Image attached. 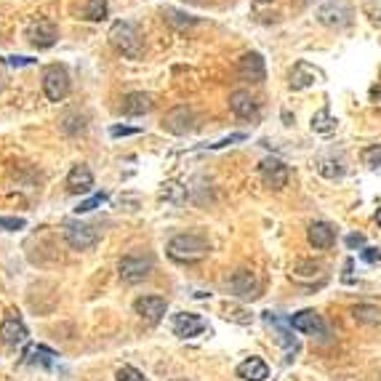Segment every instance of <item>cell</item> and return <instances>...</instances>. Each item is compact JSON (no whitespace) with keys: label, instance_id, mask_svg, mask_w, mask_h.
Segmentation results:
<instances>
[{"label":"cell","instance_id":"6da1fadb","mask_svg":"<svg viewBox=\"0 0 381 381\" xmlns=\"http://www.w3.org/2000/svg\"><path fill=\"white\" fill-rule=\"evenodd\" d=\"M165 251H168L171 259L179 261V264H195V261H200L208 256L211 245H208V240L200 238V235L187 232V235H176V238H171Z\"/></svg>","mask_w":381,"mask_h":381},{"label":"cell","instance_id":"7a4b0ae2","mask_svg":"<svg viewBox=\"0 0 381 381\" xmlns=\"http://www.w3.org/2000/svg\"><path fill=\"white\" fill-rule=\"evenodd\" d=\"M110 43L115 45V51H121L128 59H139L144 54V41H141L136 24H131V21H115L110 30Z\"/></svg>","mask_w":381,"mask_h":381},{"label":"cell","instance_id":"3957f363","mask_svg":"<svg viewBox=\"0 0 381 381\" xmlns=\"http://www.w3.org/2000/svg\"><path fill=\"white\" fill-rule=\"evenodd\" d=\"M43 94L51 101L67 99V94H70V75H67L64 67H59V64L45 67V72H43Z\"/></svg>","mask_w":381,"mask_h":381},{"label":"cell","instance_id":"277c9868","mask_svg":"<svg viewBox=\"0 0 381 381\" xmlns=\"http://www.w3.org/2000/svg\"><path fill=\"white\" fill-rule=\"evenodd\" d=\"M155 261L152 256H144V254H128L123 256L121 264H118V272L125 282H141L144 278H150Z\"/></svg>","mask_w":381,"mask_h":381},{"label":"cell","instance_id":"5b68a950","mask_svg":"<svg viewBox=\"0 0 381 381\" xmlns=\"http://www.w3.org/2000/svg\"><path fill=\"white\" fill-rule=\"evenodd\" d=\"M64 240L75 251H88L99 243V232L91 224H81V221H67L64 224Z\"/></svg>","mask_w":381,"mask_h":381},{"label":"cell","instance_id":"8992f818","mask_svg":"<svg viewBox=\"0 0 381 381\" xmlns=\"http://www.w3.org/2000/svg\"><path fill=\"white\" fill-rule=\"evenodd\" d=\"M259 174H261V181H264L269 189H275V192H280L282 187L288 184V179H291L288 165H285L282 161H278V158H267V161H261Z\"/></svg>","mask_w":381,"mask_h":381},{"label":"cell","instance_id":"52a82bcc","mask_svg":"<svg viewBox=\"0 0 381 381\" xmlns=\"http://www.w3.org/2000/svg\"><path fill=\"white\" fill-rule=\"evenodd\" d=\"M352 17H355V11L344 0H331V3H325L320 11H318V19L325 27H347L352 21Z\"/></svg>","mask_w":381,"mask_h":381},{"label":"cell","instance_id":"ba28073f","mask_svg":"<svg viewBox=\"0 0 381 381\" xmlns=\"http://www.w3.org/2000/svg\"><path fill=\"white\" fill-rule=\"evenodd\" d=\"M163 128L168 131V134H174V136H184V134H189L192 128H195V115H192V110L189 107H174V110H168L165 112V118H163Z\"/></svg>","mask_w":381,"mask_h":381},{"label":"cell","instance_id":"9c48e42d","mask_svg":"<svg viewBox=\"0 0 381 381\" xmlns=\"http://www.w3.org/2000/svg\"><path fill=\"white\" fill-rule=\"evenodd\" d=\"M56 38H59V30H56L54 21L48 19H38L27 27V41L32 43L35 48H51L56 43Z\"/></svg>","mask_w":381,"mask_h":381},{"label":"cell","instance_id":"30bf717a","mask_svg":"<svg viewBox=\"0 0 381 381\" xmlns=\"http://www.w3.org/2000/svg\"><path fill=\"white\" fill-rule=\"evenodd\" d=\"M322 78H325V75H322L315 64H309V61H296L294 70H291V81L288 83H291L294 91H301V88H309V85L320 83Z\"/></svg>","mask_w":381,"mask_h":381},{"label":"cell","instance_id":"8fae6325","mask_svg":"<svg viewBox=\"0 0 381 381\" xmlns=\"http://www.w3.org/2000/svg\"><path fill=\"white\" fill-rule=\"evenodd\" d=\"M229 288H232V294L240 296V299H256V296H259L256 272H251V269H238V272L232 275V280H229Z\"/></svg>","mask_w":381,"mask_h":381},{"label":"cell","instance_id":"7c38bea8","mask_svg":"<svg viewBox=\"0 0 381 381\" xmlns=\"http://www.w3.org/2000/svg\"><path fill=\"white\" fill-rule=\"evenodd\" d=\"M171 328H174V333L181 336V339H192V336L203 333L208 325H205V320H203L200 315H192V312H179V315H174Z\"/></svg>","mask_w":381,"mask_h":381},{"label":"cell","instance_id":"4fadbf2b","mask_svg":"<svg viewBox=\"0 0 381 381\" xmlns=\"http://www.w3.org/2000/svg\"><path fill=\"white\" fill-rule=\"evenodd\" d=\"M291 328L294 331H299V333H309V336H325V322L318 312H312V309H304L299 315H294L291 318Z\"/></svg>","mask_w":381,"mask_h":381},{"label":"cell","instance_id":"5bb4252c","mask_svg":"<svg viewBox=\"0 0 381 381\" xmlns=\"http://www.w3.org/2000/svg\"><path fill=\"white\" fill-rule=\"evenodd\" d=\"M238 75L248 83H264L267 81V67L259 54H245L238 61Z\"/></svg>","mask_w":381,"mask_h":381},{"label":"cell","instance_id":"9a60e30c","mask_svg":"<svg viewBox=\"0 0 381 381\" xmlns=\"http://www.w3.org/2000/svg\"><path fill=\"white\" fill-rule=\"evenodd\" d=\"M134 309L147 322H161L165 309H168V301L163 299V296H141V299H136Z\"/></svg>","mask_w":381,"mask_h":381},{"label":"cell","instance_id":"2e32d148","mask_svg":"<svg viewBox=\"0 0 381 381\" xmlns=\"http://www.w3.org/2000/svg\"><path fill=\"white\" fill-rule=\"evenodd\" d=\"M27 325L21 322V318H17V315H8L6 320L0 322V339H3V344H8V347H19V344H24L27 341Z\"/></svg>","mask_w":381,"mask_h":381},{"label":"cell","instance_id":"e0dca14e","mask_svg":"<svg viewBox=\"0 0 381 381\" xmlns=\"http://www.w3.org/2000/svg\"><path fill=\"white\" fill-rule=\"evenodd\" d=\"M307 240H309L312 248H318V251H328V248L336 243V232H333L331 224L315 221V224H309V229H307Z\"/></svg>","mask_w":381,"mask_h":381},{"label":"cell","instance_id":"ac0fdd59","mask_svg":"<svg viewBox=\"0 0 381 381\" xmlns=\"http://www.w3.org/2000/svg\"><path fill=\"white\" fill-rule=\"evenodd\" d=\"M67 189L72 192V195H85V192H91L94 189V174H91V168L88 165H75L70 174H67Z\"/></svg>","mask_w":381,"mask_h":381},{"label":"cell","instance_id":"d6986e66","mask_svg":"<svg viewBox=\"0 0 381 381\" xmlns=\"http://www.w3.org/2000/svg\"><path fill=\"white\" fill-rule=\"evenodd\" d=\"M229 110H232L238 118L248 121V118H256L259 104H256V99H254L248 91H235V94L229 96Z\"/></svg>","mask_w":381,"mask_h":381},{"label":"cell","instance_id":"ffe728a7","mask_svg":"<svg viewBox=\"0 0 381 381\" xmlns=\"http://www.w3.org/2000/svg\"><path fill=\"white\" fill-rule=\"evenodd\" d=\"M238 376L243 381H267L269 379V368L261 358H248L238 365Z\"/></svg>","mask_w":381,"mask_h":381},{"label":"cell","instance_id":"44dd1931","mask_svg":"<svg viewBox=\"0 0 381 381\" xmlns=\"http://www.w3.org/2000/svg\"><path fill=\"white\" fill-rule=\"evenodd\" d=\"M150 110H152V96L144 94V91H134V94H128V96L123 99V112H125V115L139 118V115H147Z\"/></svg>","mask_w":381,"mask_h":381},{"label":"cell","instance_id":"7402d4cb","mask_svg":"<svg viewBox=\"0 0 381 381\" xmlns=\"http://www.w3.org/2000/svg\"><path fill=\"white\" fill-rule=\"evenodd\" d=\"M56 358H59V355H56L54 349H48V347H30V349L24 352V360L30 362V365H43V368H51Z\"/></svg>","mask_w":381,"mask_h":381},{"label":"cell","instance_id":"603a6c76","mask_svg":"<svg viewBox=\"0 0 381 381\" xmlns=\"http://www.w3.org/2000/svg\"><path fill=\"white\" fill-rule=\"evenodd\" d=\"M264 320L278 328V336H280L282 347H288L291 352H296V349H299V347H296V339L291 336V331H294V328H291V322L285 325V322H280V318H278V315H272V312H264Z\"/></svg>","mask_w":381,"mask_h":381},{"label":"cell","instance_id":"cb8c5ba5","mask_svg":"<svg viewBox=\"0 0 381 381\" xmlns=\"http://www.w3.org/2000/svg\"><path fill=\"white\" fill-rule=\"evenodd\" d=\"M312 131H315V134H333V131H336V118L331 115L328 107H322V110H318V112L312 115Z\"/></svg>","mask_w":381,"mask_h":381},{"label":"cell","instance_id":"d4e9b609","mask_svg":"<svg viewBox=\"0 0 381 381\" xmlns=\"http://www.w3.org/2000/svg\"><path fill=\"white\" fill-rule=\"evenodd\" d=\"M352 318L362 325H379L381 322V309L379 307H371V304H360L352 309Z\"/></svg>","mask_w":381,"mask_h":381},{"label":"cell","instance_id":"484cf974","mask_svg":"<svg viewBox=\"0 0 381 381\" xmlns=\"http://www.w3.org/2000/svg\"><path fill=\"white\" fill-rule=\"evenodd\" d=\"M320 264H315V261H299L296 267H294V272H291V278L294 280H315V278H320Z\"/></svg>","mask_w":381,"mask_h":381},{"label":"cell","instance_id":"4316f807","mask_svg":"<svg viewBox=\"0 0 381 381\" xmlns=\"http://www.w3.org/2000/svg\"><path fill=\"white\" fill-rule=\"evenodd\" d=\"M107 14H110V3L107 0H88L85 3V11H83V17L88 21H104Z\"/></svg>","mask_w":381,"mask_h":381},{"label":"cell","instance_id":"83f0119b","mask_svg":"<svg viewBox=\"0 0 381 381\" xmlns=\"http://www.w3.org/2000/svg\"><path fill=\"white\" fill-rule=\"evenodd\" d=\"M362 163L368 168H381V144H371L362 150Z\"/></svg>","mask_w":381,"mask_h":381},{"label":"cell","instance_id":"f1b7e54d","mask_svg":"<svg viewBox=\"0 0 381 381\" xmlns=\"http://www.w3.org/2000/svg\"><path fill=\"white\" fill-rule=\"evenodd\" d=\"M318 171H320L322 176H328V179H336V176L344 174V168H341L336 161H331V158H322V161L318 163Z\"/></svg>","mask_w":381,"mask_h":381},{"label":"cell","instance_id":"f546056e","mask_svg":"<svg viewBox=\"0 0 381 381\" xmlns=\"http://www.w3.org/2000/svg\"><path fill=\"white\" fill-rule=\"evenodd\" d=\"M27 227L24 219H17V216H0V232H19Z\"/></svg>","mask_w":381,"mask_h":381},{"label":"cell","instance_id":"4dcf8cb0","mask_svg":"<svg viewBox=\"0 0 381 381\" xmlns=\"http://www.w3.org/2000/svg\"><path fill=\"white\" fill-rule=\"evenodd\" d=\"M101 203H107V195H104V192H101V195H94V198H88V200H83L81 205L75 208V211H78V214H88V211L99 208Z\"/></svg>","mask_w":381,"mask_h":381},{"label":"cell","instance_id":"1f68e13d","mask_svg":"<svg viewBox=\"0 0 381 381\" xmlns=\"http://www.w3.org/2000/svg\"><path fill=\"white\" fill-rule=\"evenodd\" d=\"M118 381H144V373L136 371L134 365H123L118 371Z\"/></svg>","mask_w":381,"mask_h":381},{"label":"cell","instance_id":"d6a6232c","mask_svg":"<svg viewBox=\"0 0 381 381\" xmlns=\"http://www.w3.org/2000/svg\"><path fill=\"white\" fill-rule=\"evenodd\" d=\"M67 134H81V131H85V121L83 118H78V115H70L67 121H64V125H61Z\"/></svg>","mask_w":381,"mask_h":381},{"label":"cell","instance_id":"836d02e7","mask_svg":"<svg viewBox=\"0 0 381 381\" xmlns=\"http://www.w3.org/2000/svg\"><path fill=\"white\" fill-rule=\"evenodd\" d=\"M165 19L171 21V24H176V27H189V24L198 21L192 19V17H187V14H176V11H165Z\"/></svg>","mask_w":381,"mask_h":381},{"label":"cell","instance_id":"e575fe53","mask_svg":"<svg viewBox=\"0 0 381 381\" xmlns=\"http://www.w3.org/2000/svg\"><path fill=\"white\" fill-rule=\"evenodd\" d=\"M131 134H139V128H128V125H112L110 128V136H131Z\"/></svg>","mask_w":381,"mask_h":381},{"label":"cell","instance_id":"d590c367","mask_svg":"<svg viewBox=\"0 0 381 381\" xmlns=\"http://www.w3.org/2000/svg\"><path fill=\"white\" fill-rule=\"evenodd\" d=\"M362 259L368 261V264L381 261V248H362Z\"/></svg>","mask_w":381,"mask_h":381},{"label":"cell","instance_id":"8d00e7d4","mask_svg":"<svg viewBox=\"0 0 381 381\" xmlns=\"http://www.w3.org/2000/svg\"><path fill=\"white\" fill-rule=\"evenodd\" d=\"M6 61L11 67H30V64H35V59H27V56H6Z\"/></svg>","mask_w":381,"mask_h":381},{"label":"cell","instance_id":"74e56055","mask_svg":"<svg viewBox=\"0 0 381 381\" xmlns=\"http://www.w3.org/2000/svg\"><path fill=\"white\" fill-rule=\"evenodd\" d=\"M365 11L371 14V19L373 21H381V0H376V3H368V6H365Z\"/></svg>","mask_w":381,"mask_h":381},{"label":"cell","instance_id":"f35d334b","mask_svg":"<svg viewBox=\"0 0 381 381\" xmlns=\"http://www.w3.org/2000/svg\"><path fill=\"white\" fill-rule=\"evenodd\" d=\"M245 139V134H232L229 139H221L219 144H211V150H221V147H227V144H235V141H243Z\"/></svg>","mask_w":381,"mask_h":381},{"label":"cell","instance_id":"ab89813d","mask_svg":"<svg viewBox=\"0 0 381 381\" xmlns=\"http://www.w3.org/2000/svg\"><path fill=\"white\" fill-rule=\"evenodd\" d=\"M347 245H349L352 251H355V248H362V245H365V238L358 235V232H355V235H347Z\"/></svg>","mask_w":381,"mask_h":381},{"label":"cell","instance_id":"60d3db41","mask_svg":"<svg viewBox=\"0 0 381 381\" xmlns=\"http://www.w3.org/2000/svg\"><path fill=\"white\" fill-rule=\"evenodd\" d=\"M376 221H379V227H381V208H379V214H376Z\"/></svg>","mask_w":381,"mask_h":381},{"label":"cell","instance_id":"b9f144b4","mask_svg":"<svg viewBox=\"0 0 381 381\" xmlns=\"http://www.w3.org/2000/svg\"><path fill=\"white\" fill-rule=\"evenodd\" d=\"M174 381H187V379H174Z\"/></svg>","mask_w":381,"mask_h":381}]
</instances>
